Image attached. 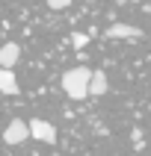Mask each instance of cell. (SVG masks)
<instances>
[{
	"label": "cell",
	"mask_w": 151,
	"mask_h": 156,
	"mask_svg": "<svg viewBox=\"0 0 151 156\" xmlns=\"http://www.w3.org/2000/svg\"><path fill=\"white\" fill-rule=\"evenodd\" d=\"M18 59H21V47H18L15 41H6L0 47V68L12 71V65H18Z\"/></svg>",
	"instance_id": "cell-4"
},
{
	"label": "cell",
	"mask_w": 151,
	"mask_h": 156,
	"mask_svg": "<svg viewBox=\"0 0 151 156\" xmlns=\"http://www.w3.org/2000/svg\"><path fill=\"white\" fill-rule=\"evenodd\" d=\"M86 41H89V38H86L83 33H74V35H71V44H74L77 50H83V47H86Z\"/></svg>",
	"instance_id": "cell-8"
},
{
	"label": "cell",
	"mask_w": 151,
	"mask_h": 156,
	"mask_svg": "<svg viewBox=\"0 0 151 156\" xmlns=\"http://www.w3.org/2000/svg\"><path fill=\"white\" fill-rule=\"evenodd\" d=\"M92 74H95V71L83 68V65L65 71V74H62V91H65L71 100H86L89 86H92Z\"/></svg>",
	"instance_id": "cell-1"
},
{
	"label": "cell",
	"mask_w": 151,
	"mask_h": 156,
	"mask_svg": "<svg viewBox=\"0 0 151 156\" xmlns=\"http://www.w3.org/2000/svg\"><path fill=\"white\" fill-rule=\"evenodd\" d=\"M107 91H110L107 74H104V71H95V74H92V86H89V94H92V97H101V94H107Z\"/></svg>",
	"instance_id": "cell-7"
},
{
	"label": "cell",
	"mask_w": 151,
	"mask_h": 156,
	"mask_svg": "<svg viewBox=\"0 0 151 156\" xmlns=\"http://www.w3.org/2000/svg\"><path fill=\"white\" fill-rule=\"evenodd\" d=\"M30 136H33L36 141H44V144H53L56 141V127L53 124H47V121H30Z\"/></svg>",
	"instance_id": "cell-3"
},
{
	"label": "cell",
	"mask_w": 151,
	"mask_h": 156,
	"mask_svg": "<svg viewBox=\"0 0 151 156\" xmlns=\"http://www.w3.org/2000/svg\"><path fill=\"white\" fill-rule=\"evenodd\" d=\"M130 3H139V0H130Z\"/></svg>",
	"instance_id": "cell-10"
},
{
	"label": "cell",
	"mask_w": 151,
	"mask_h": 156,
	"mask_svg": "<svg viewBox=\"0 0 151 156\" xmlns=\"http://www.w3.org/2000/svg\"><path fill=\"white\" fill-rule=\"evenodd\" d=\"M107 38H142V30L130 24H113L107 27Z\"/></svg>",
	"instance_id": "cell-5"
},
{
	"label": "cell",
	"mask_w": 151,
	"mask_h": 156,
	"mask_svg": "<svg viewBox=\"0 0 151 156\" xmlns=\"http://www.w3.org/2000/svg\"><path fill=\"white\" fill-rule=\"evenodd\" d=\"M47 6L59 12V9H68V6H71V0H47Z\"/></svg>",
	"instance_id": "cell-9"
},
{
	"label": "cell",
	"mask_w": 151,
	"mask_h": 156,
	"mask_svg": "<svg viewBox=\"0 0 151 156\" xmlns=\"http://www.w3.org/2000/svg\"><path fill=\"white\" fill-rule=\"evenodd\" d=\"M27 139H33V136H30V124L21 121V118H15V121L3 130V141H6V144H24Z\"/></svg>",
	"instance_id": "cell-2"
},
{
	"label": "cell",
	"mask_w": 151,
	"mask_h": 156,
	"mask_svg": "<svg viewBox=\"0 0 151 156\" xmlns=\"http://www.w3.org/2000/svg\"><path fill=\"white\" fill-rule=\"evenodd\" d=\"M18 80H15V71L9 68H0V94H18Z\"/></svg>",
	"instance_id": "cell-6"
}]
</instances>
